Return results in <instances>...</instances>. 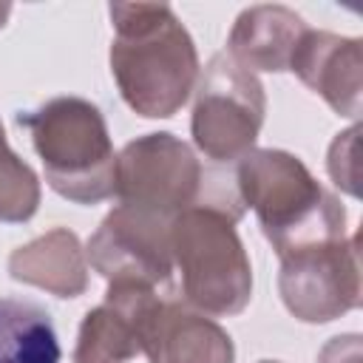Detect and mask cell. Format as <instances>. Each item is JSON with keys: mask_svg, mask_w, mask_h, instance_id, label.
I'll return each mask as SVG.
<instances>
[{"mask_svg": "<svg viewBox=\"0 0 363 363\" xmlns=\"http://www.w3.org/2000/svg\"><path fill=\"white\" fill-rule=\"evenodd\" d=\"M45 269L51 272V289L60 292L62 298H71L85 286L82 281V264L77 255V238L71 233H51L43 241L28 244L11 258V275L20 281L40 284Z\"/></svg>", "mask_w": 363, "mask_h": 363, "instance_id": "obj_11", "label": "cell"}, {"mask_svg": "<svg viewBox=\"0 0 363 363\" xmlns=\"http://www.w3.org/2000/svg\"><path fill=\"white\" fill-rule=\"evenodd\" d=\"M261 85L235 57L216 54L204 71L196 102L193 133L199 147L218 162L238 159L255 139L261 125Z\"/></svg>", "mask_w": 363, "mask_h": 363, "instance_id": "obj_5", "label": "cell"}, {"mask_svg": "<svg viewBox=\"0 0 363 363\" xmlns=\"http://www.w3.org/2000/svg\"><path fill=\"white\" fill-rule=\"evenodd\" d=\"M264 363H269V360H264Z\"/></svg>", "mask_w": 363, "mask_h": 363, "instance_id": "obj_14", "label": "cell"}, {"mask_svg": "<svg viewBox=\"0 0 363 363\" xmlns=\"http://www.w3.org/2000/svg\"><path fill=\"white\" fill-rule=\"evenodd\" d=\"M170 250L182 267V289L190 303L227 315L250 298V264L230 218L221 210H187L170 224Z\"/></svg>", "mask_w": 363, "mask_h": 363, "instance_id": "obj_4", "label": "cell"}, {"mask_svg": "<svg viewBox=\"0 0 363 363\" xmlns=\"http://www.w3.org/2000/svg\"><path fill=\"white\" fill-rule=\"evenodd\" d=\"M60 340L45 309L0 298V363H60Z\"/></svg>", "mask_w": 363, "mask_h": 363, "instance_id": "obj_10", "label": "cell"}, {"mask_svg": "<svg viewBox=\"0 0 363 363\" xmlns=\"http://www.w3.org/2000/svg\"><path fill=\"white\" fill-rule=\"evenodd\" d=\"M201 170L187 150L170 133H150L130 142L116 162V193L122 204L153 213L159 218L176 216L193 201Z\"/></svg>", "mask_w": 363, "mask_h": 363, "instance_id": "obj_6", "label": "cell"}, {"mask_svg": "<svg viewBox=\"0 0 363 363\" xmlns=\"http://www.w3.org/2000/svg\"><path fill=\"white\" fill-rule=\"evenodd\" d=\"M301 20L286 9H252L238 17L233 31V54L250 65L278 71L286 65L289 51L295 57Z\"/></svg>", "mask_w": 363, "mask_h": 363, "instance_id": "obj_9", "label": "cell"}, {"mask_svg": "<svg viewBox=\"0 0 363 363\" xmlns=\"http://www.w3.org/2000/svg\"><path fill=\"white\" fill-rule=\"evenodd\" d=\"M9 14V6H0V26H3V17Z\"/></svg>", "mask_w": 363, "mask_h": 363, "instance_id": "obj_13", "label": "cell"}, {"mask_svg": "<svg viewBox=\"0 0 363 363\" xmlns=\"http://www.w3.org/2000/svg\"><path fill=\"white\" fill-rule=\"evenodd\" d=\"M170 224L153 213L119 204L91 241L94 267L111 281L156 284L170 275Z\"/></svg>", "mask_w": 363, "mask_h": 363, "instance_id": "obj_7", "label": "cell"}, {"mask_svg": "<svg viewBox=\"0 0 363 363\" xmlns=\"http://www.w3.org/2000/svg\"><path fill=\"white\" fill-rule=\"evenodd\" d=\"M235 179L281 255L340 241L343 207L320 190L295 156L278 150L247 153Z\"/></svg>", "mask_w": 363, "mask_h": 363, "instance_id": "obj_2", "label": "cell"}, {"mask_svg": "<svg viewBox=\"0 0 363 363\" xmlns=\"http://www.w3.org/2000/svg\"><path fill=\"white\" fill-rule=\"evenodd\" d=\"M139 349L150 363H233V343L213 320L156 295L139 315Z\"/></svg>", "mask_w": 363, "mask_h": 363, "instance_id": "obj_8", "label": "cell"}, {"mask_svg": "<svg viewBox=\"0 0 363 363\" xmlns=\"http://www.w3.org/2000/svg\"><path fill=\"white\" fill-rule=\"evenodd\" d=\"M40 201L37 176L23 164L14 150L6 145V133L0 128V218L3 221H26L34 216Z\"/></svg>", "mask_w": 363, "mask_h": 363, "instance_id": "obj_12", "label": "cell"}, {"mask_svg": "<svg viewBox=\"0 0 363 363\" xmlns=\"http://www.w3.org/2000/svg\"><path fill=\"white\" fill-rule=\"evenodd\" d=\"M111 65L122 96L145 116H170L196 79V48L167 6H111Z\"/></svg>", "mask_w": 363, "mask_h": 363, "instance_id": "obj_1", "label": "cell"}, {"mask_svg": "<svg viewBox=\"0 0 363 363\" xmlns=\"http://www.w3.org/2000/svg\"><path fill=\"white\" fill-rule=\"evenodd\" d=\"M34 136L48 184L79 204L116 193V156L102 113L74 96H60L17 116Z\"/></svg>", "mask_w": 363, "mask_h": 363, "instance_id": "obj_3", "label": "cell"}]
</instances>
